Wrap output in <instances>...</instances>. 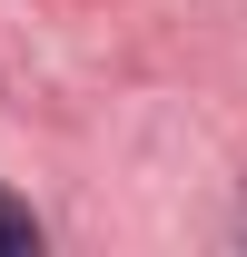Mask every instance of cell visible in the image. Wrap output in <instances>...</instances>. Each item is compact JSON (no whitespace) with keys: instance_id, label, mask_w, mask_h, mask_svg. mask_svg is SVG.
<instances>
[{"instance_id":"cell-1","label":"cell","mask_w":247,"mask_h":257,"mask_svg":"<svg viewBox=\"0 0 247 257\" xmlns=\"http://www.w3.org/2000/svg\"><path fill=\"white\" fill-rule=\"evenodd\" d=\"M40 247V227H30V208H10V198H0V257H30Z\"/></svg>"}]
</instances>
